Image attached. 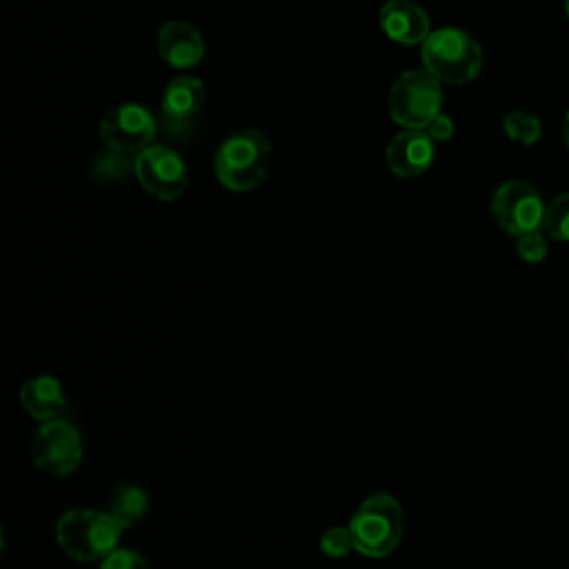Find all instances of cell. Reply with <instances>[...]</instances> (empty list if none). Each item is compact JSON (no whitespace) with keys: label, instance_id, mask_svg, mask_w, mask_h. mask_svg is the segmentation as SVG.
<instances>
[{"label":"cell","instance_id":"6da1fadb","mask_svg":"<svg viewBox=\"0 0 569 569\" xmlns=\"http://www.w3.org/2000/svg\"><path fill=\"white\" fill-rule=\"evenodd\" d=\"M353 549L371 560L391 556L405 536V511L396 496L376 491L367 496L349 520Z\"/></svg>","mask_w":569,"mask_h":569},{"label":"cell","instance_id":"7a4b0ae2","mask_svg":"<svg viewBox=\"0 0 569 569\" xmlns=\"http://www.w3.org/2000/svg\"><path fill=\"white\" fill-rule=\"evenodd\" d=\"M58 547L76 562H100L113 549H118L122 527L109 511L76 507L64 511L53 527Z\"/></svg>","mask_w":569,"mask_h":569},{"label":"cell","instance_id":"3957f363","mask_svg":"<svg viewBox=\"0 0 569 569\" xmlns=\"http://www.w3.org/2000/svg\"><path fill=\"white\" fill-rule=\"evenodd\" d=\"M269 138L253 127L231 133L213 156V171L220 184L231 191H251L269 173Z\"/></svg>","mask_w":569,"mask_h":569},{"label":"cell","instance_id":"277c9868","mask_svg":"<svg viewBox=\"0 0 569 569\" xmlns=\"http://www.w3.org/2000/svg\"><path fill=\"white\" fill-rule=\"evenodd\" d=\"M422 64L440 82L465 84L480 73L482 49L467 31L445 27L422 42Z\"/></svg>","mask_w":569,"mask_h":569},{"label":"cell","instance_id":"5b68a950","mask_svg":"<svg viewBox=\"0 0 569 569\" xmlns=\"http://www.w3.org/2000/svg\"><path fill=\"white\" fill-rule=\"evenodd\" d=\"M389 116L402 129H425L442 107V87L427 69L405 71L389 89Z\"/></svg>","mask_w":569,"mask_h":569},{"label":"cell","instance_id":"8992f818","mask_svg":"<svg viewBox=\"0 0 569 569\" xmlns=\"http://www.w3.org/2000/svg\"><path fill=\"white\" fill-rule=\"evenodd\" d=\"M29 453L33 465L49 476H71L82 462V438L80 431L64 418L38 422L31 436Z\"/></svg>","mask_w":569,"mask_h":569},{"label":"cell","instance_id":"52a82bcc","mask_svg":"<svg viewBox=\"0 0 569 569\" xmlns=\"http://www.w3.org/2000/svg\"><path fill=\"white\" fill-rule=\"evenodd\" d=\"M98 133L107 149L127 156H138L140 151L153 144L158 122L147 107L138 102H124L116 104L102 116Z\"/></svg>","mask_w":569,"mask_h":569},{"label":"cell","instance_id":"ba28073f","mask_svg":"<svg viewBox=\"0 0 569 569\" xmlns=\"http://www.w3.org/2000/svg\"><path fill=\"white\" fill-rule=\"evenodd\" d=\"M133 176L149 196L162 202L178 200L189 182L184 160L167 144H151L133 156Z\"/></svg>","mask_w":569,"mask_h":569},{"label":"cell","instance_id":"9c48e42d","mask_svg":"<svg viewBox=\"0 0 569 569\" xmlns=\"http://www.w3.org/2000/svg\"><path fill=\"white\" fill-rule=\"evenodd\" d=\"M547 204L540 193L522 180L500 184L491 198V213L498 227L511 236H522L542 229Z\"/></svg>","mask_w":569,"mask_h":569},{"label":"cell","instance_id":"30bf717a","mask_svg":"<svg viewBox=\"0 0 569 569\" xmlns=\"http://www.w3.org/2000/svg\"><path fill=\"white\" fill-rule=\"evenodd\" d=\"M204 82L196 76H176L162 93V124L171 136L187 133L204 107Z\"/></svg>","mask_w":569,"mask_h":569},{"label":"cell","instance_id":"8fae6325","mask_svg":"<svg viewBox=\"0 0 569 569\" xmlns=\"http://www.w3.org/2000/svg\"><path fill=\"white\" fill-rule=\"evenodd\" d=\"M436 158V142L425 129H402L385 149V162L398 178L422 176Z\"/></svg>","mask_w":569,"mask_h":569},{"label":"cell","instance_id":"7c38bea8","mask_svg":"<svg viewBox=\"0 0 569 569\" xmlns=\"http://www.w3.org/2000/svg\"><path fill=\"white\" fill-rule=\"evenodd\" d=\"M378 20L382 33L398 44H422L431 33L427 11L411 0H387Z\"/></svg>","mask_w":569,"mask_h":569},{"label":"cell","instance_id":"4fadbf2b","mask_svg":"<svg viewBox=\"0 0 569 569\" xmlns=\"http://www.w3.org/2000/svg\"><path fill=\"white\" fill-rule=\"evenodd\" d=\"M158 53L176 69H191L204 56V40L200 31L184 20H169L158 29Z\"/></svg>","mask_w":569,"mask_h":569},{"label":"cell","instance_id":"5bb4252c","mask_svg":"<svg viewBox=\"0 0 569 569\" xmlns=\"http://www.w3.org/2000/svg\"><path fill=\"white\" fill-rule=\"evenodd\" d=\"M20 405L38 422L60 418L67 407L62 382L51 373L31 376L20 387Z\"/></svg>","mask_w":569,"mask_h":569},{"label":"cell","instance_id":"9a60e30c","mask_svg":"<svg viewBox=\"0 0 569 569\" xmlns=\"http://www.w3.org/2000/svg\"><path fill=\"white\" fill-rule=\"evenodd\" d=\"M149 493L140 485H120L111 493L107 511L124 531L144 520V516L149 513Z\"/></svg>","mask_w":569,"mask_h":569},{"label":"cell","instance_id":"2e32d148","mask_svg":"<svg viewBox=\"0 0 569 569\" xmlns=\"http://www.w3.org/2000/svg\"><path fill=\"white\" fill-rule=\"evenodd\" d=\"M91 173L98 182H120L124 180L129 173H133V158L127 156V153H120V151H111L107 149V153L98 156L93 167H91Z\"/></svg>","mask_w":569,"mask_h":569},{"label":"cell","instance_id":"e0dca14e","mask_svg":"<svg viewBox=\"0 0 569 569\" xmlns=\"http://www.w3.org/2000/svg\"><path fill=\"white\" fill-rule=\"evenodd\" d=\"M502 129L513 142L527 144V147L536 144L538 138L542 136L540 120L529 111H509L502 120Z\"/></svg>","mask_w":569,"mask_h":569},{"label":"cell","instance_id":"ac0fdd59","mask_svg":"<svg viewBox=\"0 0 569 569\" xmlns=\"http://www.w3.org/2000/svg\"><path fill=\"white\" fill-rule=\"evenodd\" d=\"M542 231L553 240L569 242V193H562L547 204Z\"/></svg>","mask_w":569,"mask_h":569},{"label":"cell","instance_id":"d6986e66","mask_svg":"<svg viewBox=\"0 0 569 569\" xmlns=\"http://www.w3.org/2000/svg\"><path fill=\"white\" fill-rule=\"evenodd\" d=\"M320 551L327 556V558H345L349 556L353 549V538H351V531L349 527H329L322 536H320V542H318Z\"/></svg>","mask_w":569,"mask_h":569},{"label":"cell","instance_id":"ffe728a7","mask_svg":"<svg viewBox=\"0 0 569 569\" xmlns=\"http://www.w3.org/2000/svg\"><path fill=\"white\" fill-rule=\"evenodd\" d=\"M547 238L542 233V229L538 231H529V233H522L516 238V251L518 256L529 262V264H538L547 258Z\"/></svg>","mask_w":569,"mask_h":569},{"label":"cell","instance_id":"44dd1931","mask_svg":"<svg viewBox=\"0 0 569 569\" xmlns=\"http://www.w3.org/2000/svg\"><path fill=\"white\" fill-rule=\"evenodd\" d=\"M98 569H149V565L142 553L118 547L98 562Z\"/></svg>","mask_w":569,"mask_h":569},{"label":"cell","instance_id":"7402d4cb","mask_svg":"<svg viewBox=\"0 0 569 569\" xmlns=\"http://www.w3.org/2000/svg\"><path fill=\"white\" fill-rule=\"evenodd\" d=\"M425 131L429 133V138H431L433 142H447V140L453 136V120L440 111V113L425 127Z\"/></svg>","mask_w":569,"mask_h":569},{"label":"cell","instance_id":"603a6c76","mask_svg":"<svg viewBox=\"0 0 569 569\" xmlns=\"http://www.w3.org/2000/svg\"><path fill=\"white\" fill-rule=\"evenodd\" d=\"M562 136H565V142H567V147H569V111H567L565 122H562Z\"/></svg>","mask_w":569,"mask_h":569},{"label":"cell","instance_id":"cb8c5ba5","mask_svg":"<svg viewBox=\"0 0 569 569\" xmlns=\"http://www.w3.org/2000/svg\"><path fill=\"white\" fill-rule=\"evenodd\" d=\"M565 9H567V16H569V0H565Z\"/></svg>","mask_w":569,"mask_h":569},{"label":"cell","instance_id":"d4e9b609","mask_svg":"<svg viewBox=\"0 0 569 569\" xmlns=\"http://www.w3.org/2000/svg\"><path fill=\"white\" fill-rule=\"evenodd\" d=\"M567 360H569V351H567Z\"/></svg>","mask_w":569,"mask_h":569}]
</instances>
